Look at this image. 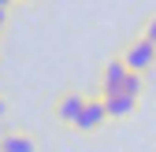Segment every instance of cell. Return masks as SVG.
I'll return each mask as SVG.
<instances>
[{"label":"cell","mask_w":156,"mask_h":152,"mask_svg":"<svg viewBox=\"0 0 156 152\" xmlns=\"http://www.w3.org/2000/svg\"><path fill=\"white\" fill-rule=\"evenodd\" d=\"M119 60L126 63V71H134V74H145L152 63H156V45H149L145 37H134V41L123 48V56Z\"/></svg>","instance_id":"6da1fadb"},{"label":"cell","mask_w":156,"mask_h":152,"mask_svg":"<svg viewBox=\"0 0 156 152\" xmlns=\"http://www.w3.org/2000/svg\"><path fill=\"white\" fill-rule=\"evenodd\" d=\"M108 123V111H104V100L101 97H86V108H82V115H78V123L71 130H78V134H93V130H101Z\"/></svg>","instance_id":"7a4b0ae2"},{"label":"cell","mask_w":156,"mask_h":152,"mask_svg":"<svg viewBox=\"0 0 156 152\" xmlns=\"http://www.w3.org/2000/svg\"><path fill=\"white\" fill-rule=\"evenodd\" d=\"M82 108H86V93L71 89V93H63V97L56 100V119H60L63 126H74L78 115H82Z\"/></svg>","instance_id":"3957f363"},{"label":"cell","mask_w":156,"mask_h":152,"mask_svg":"<svg viewBox=\"0 0 156 152\" xmlns=\"http://www.w3.org/2000/svg\"><path fill=\"white\" fill-rule=\"evenodd\" d=\"M126 63L123 60H108L104 63V74H101V97H104V93H119L123 89V82H126Z\"/></svg>","instance_id":"277c9868"},{"label":"cell","mask_w":156,"mask_h":152,"mask_svg":"<svg viewBox=\"0 0 156 152\" xmlns=\"http://www.w3.org/2000/svg\"><path fill=\"white\" fill-rule=\"evenodd\" d=\"M104 111H108V119H130L134 115V108H138V100L126 97V93H104Z\"/></svg>","instance_id":"5b68a950"},{"label":"cell","mask_w":156,"mask_h":152,"mask_svg":"<svg viewBox=\"0 0 156 152\" xmlns=\"http://www.w3.org/2000/svg\"><path fill=\"white\" fill-rule=\"evenodd\" d=\"M0 152H34V137H26V134H4L0 137Z\"/></svg>","instance_id":"8992f818"},{"label":"cell","mask_w":156,"mask_h":152,"mask_svg":"<svg viewBox=\"0 0 156 152\" xmlns=\"http://www.w3.org/2000/svg\"><path fill=\"white\" fill-rule=\"evenodd\" d=\"M141 89H145V74H134V71H130L119 93H126V97H134V100H138V97H141Z\"/></svg>","instance_id":"52a82bcc"},{"label":"cell","mask_w":156,"mask_h":152,"mask_svg":"<svg viewBox=\"0 0 156 152\" xmlns=\"http://www.w3.org/2000/svg\"><path fill=\"white\" fill-rule=\"evenodd\" d=\"M141 37H145L149 45H156V19H149V26H145V33H141Z\"/></svg>","instance_id":"ba28073f"},{"label":"cell","mask_w":156,"mask_h":152,"mask_svg":"<svg viewBox=\"0 0 156 152\" xmlns=\"http://www.w3.org/2000/svg\"><path fill=\"white\" fill-rule=\"evenodd\" d=\"M11 4H15V0H0V11H8V8H11Z\"/></svg>","instance_id":"9c48e42d"},{"label":"cell","mask_w":156,"mask_h":152,"mask_svg":"<svg viewBox=\"0 0 156 152\" xmlns=\"http://www.w3.org/2000/svg\"><path fill=\"white\" fill-rule=\"evenodd\" d=\"M8 26V11H0V30H4Z\"/></svg>","instance_id":"30bf717a"},{"label":"cell","mask_w":156,"mask_h":152,"mask_svg":"<svg viewBox=\"0 0 156 152\" xmlns=\"http://www.w3.org/2000/svg\"><path fill=\"white\" fill-rule=\"evenodd\" d=\"M0 115H4V100H0Z\"/></svg>","instance_id":"8fae6325"},{"label":"cell","mask_w":156,"mask_h":152,"mask_svg":"<svg viewBox=\"0 0 156 152\" xmlns=\"http://www.w3.org/2000/svg\"><path fill=\"white\" fill-rule=\"evenodd\" d=\"M26 4H34V0H26Z\"/></svg>","instance_id":"7c38bea8"}]
</instances>
